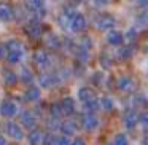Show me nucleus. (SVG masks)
<instances>
[{
  "instance_id": "58836bf2",
  "label": "nucleus",
  "mask_w": 148,
  "mask_h": 145,
  "mask_svg": "<svg viewBox=\"0 0 148 145\" xmlns=\"http://www.w3.org/2000/svg\"><path fill=\"white\" fill-rule=\"evenodd\" d=\"M138 7H148V0H140V2H137Z\"/></svg>"
},
{
  "instance_id": "e433bc0d",
  "label": "nucleus",
  "mask_w": 148,
  "mask_h": 145,
  "mask_svg": "<svg viewBox=\"0 0 148 145\" xmlns=\"http://www.w3.org/2000/svg\"><path fill=\"white\" fill-rule=\"evenodd\" d=\"M72 145H86V142H84V139H81V137H77L73 142H72Z\"/></svg>"
},
{
  "instance_id": "bb28decb",
  "label": "nucleus",
  "mask_w": 148,
  "mask_h": 145,
  "mask_svg": "<svg viewBox=\"0 0 148 145\" xmlns=\"http://www.w3.org/2000/svg\"><path fill=\"white\" fill-rule=\"evenodd\" d=\"M100 107H102L103 110H113V99L108 96H103L102 99H100Z\"/></svg>"
},
{
  "instance_id": "a211bd4d",
  "label": "nucleus",
  "mask_w": 148,
  "mask_h": 145,
  "mask_svg": "<svg viewBox=\"0 0 148 145\" xmlns=\"http://www.w3.org/2000/svg\"><path fill=\"white\" fill-rule=\"evenodd\" d=\"M2 75H3L5 83H7V85H10V86L16 85V83H18V80H19V77H18V75L14 74V72L8 70V69H3V70H2Z\"/></svg>"
},
{
  "instance_id": "2eb2a0df",
  "label": "nucleus",
  "mask_w": 148,
  "mask_h": 145,
  "mask_svg": "<svg viewBox=\"0 0 148 145\" xmlns=\"http://www.w3.org/2000/svg\"><path fill=\"white\" fill-rule=\"evenodd\" d=\"M99 109H100V102L97 99H92V100H89V102L83 104V110H84L86 115H94Z\"/></svg>"
},
{
  "instance_id": "72a5a7b5",
  "label": "nucleus",
  "mask_w": 148,
  "mask_h": 145,
  "mask_svg": "<svg viewBox=\"0 0 148 145\" xmlns=\"http://www.w3.org/2000/svg\"><path fill=\"white\" fill-rule=\"evenodd\" d=\"M102 78H103V75H102V72H97V74H94L92 75V81H94V85H102Z\"/></svg>"
},
{
  "instance_id": "b1692460",
  "label": "nucleus",
  "mask_w": 148,
  "mask_h": 145,
  "mask_svg": "<svg viewBox=\"0 0 148 145\" xmlns=\"http://www.w3.org/2000/svg\"><path fill=\"white\" fill-rule=\"evenodd\" d=\"M132 53H134V48L132 46H123V48L118 49V58L121 61H127V59L132 58Z\"/></svg>"
},
{
  "instance_id": "a878e982",
  "label": "nucleus",
  "mask_w": 148,
  "mask_h": 145,
  "mask_svg": "<svg viewBox=\"0 0 148 145\" xmlns=\"http://www.w3.org/2000/svg\"><path fill=\"white\" fill-rule=\"evenodd\" d=\"M26 97H27V100H30V102L38 100L40 99V89L37 86H29V89H27V93H26Z\"/></svg>"
},
{
  "instance_id": "c756f323",
  "label": "nucleus",
  "mask_w": 148,
  "mask_h": 145,
  "mask_svg": "<svg viewBox=\"0 0 148 145\" xmlns=\"http://www.w3.org/2000/svg\"><path fill=\"white\" fill-rule=\"evenodd\" d=\"M113 145H129V140H127V137H126L123 132H119V134L115 135V142H113Z\"/></svg>"
},
{
  "instance_id": "c85d7f7f",
  "label": "nucleus",
  "mask_w": 148,
  "mask_h": 145,
  "mask_svg": "<svg viewBox=\"0 0 148 145\" xmlns=\"http://www.w3.org/2000/svg\"><path fill=\"white\" fill-rule=\"evenodd\" d=\"M77 53H78V59H80V61L83 62V64L88 61V59H89V49H86L84 46L78 48V51H77Z\"/></svg>"
},
{
  "instance_id": "423d86ee",
  "label": "nucleus",
  "mask_w": 148,
  "mask_h": 145,
  "mask_svg": "<svg viewBox=\"0 0 148 145\" xmlns=\"http://www.w3.org/2000/svg\"><path fill=\"white\" fill-rule=\"evenodd\" d=\"M84 27H86V19H84V16L80 13H77L73 16V19H72L69 29L73 30V32H81V30H84Z\"/></svg>"
},
{
  "instance_id": "9d476101",
  "label": "nucleus",
  "mask_w": 148,
  "mask_h": 145,
  "mask_svg": "<svg viewBox=\"0 0 148 145\" xmlns=\"http://www.w3.org/2000/svg\"><path fill=\"white\" fill-rule=\"evenodd\" d=\"M137 123H138L137 112H135V110H127V112L124 113V124L127 126V128H134Z\"/></svg>"
},
{
  "instance_id": "473e14b6",
  "label": "nucleus",
  "mask_w": 148,
  "mask_h": 145,
  "mask_svg": "<svg viewBox=\"0 0 148 145\" xmlns=\"http://www.w3.org/2000/svg\"><path fill=\"white\" fill-rule=\"evenodd\" d=\"M135 38H137V30H135V29H129L127 34H126V40H127V42H134Z\"/></svg>"
},
{
  "instance_id": "cd10ccee",
  "label": "nucleus",
  "mask_w": 148,
  "mask_h": 145,
  "mask_svg": "<svg viewBox=\"0 0 148 145\" xmlns=\"http://www.w3.org/2000/svg\"><path fill=\"white\" fill-rule=\"evenodd\" d=\"M7 58L11 64H16V62H21V59L24 58V53H8Z\"/></svg>"
},
{
  "instance_id": "20e7f679",
  "label": "nucleus",
  "mask_w": 148,
  "mask_h": 145,
  "mask_svg": "<svg viewBox=\"0 0 148 145\" xmlns=\"http://www.w3.org/2000/svg\"><path fill=\"white\" fill-rule=\"evenodd\" d=\"M115 24H116V21L112 14H102V16L99 18V21H97L99 30H110V29L115 27Z\"/></svg>"
},
{
  "instance_id": "6e6552de",
  "label": "nucleus",
  "mask_w": 148,
  "mask_h": 145,
  "mask_svg": "<svg viewBox=\"0 0 148 145\" xmlns=\"http://www.w3.org/2000/svg\"><path fill=\"white\" fill-rule=\"evenodd\" d=\"M21 123H23L26 128L32 129L34 126H35V123H37V118H35V115H34L32 112H29V110H24V112L21 113Z\"/></svg>"
},
{
  "instance_id": "c9c22d12",
  "label": "nucleus",
  "mask_w": 148,
  "mask_h": 145,
  "mask_svg": "<svg viewBox=\"0 0 148 145\" xmlns=\"http://www.w3.org/2000/svg\"><path fill=\"white\" fill-rule=\"evenodd\" d=\"M8 54V51H7V46L5 45H0V61L5 58V56Z\"/></svg>"
},
{
  "instance_id": "a19ab883",
  "label": "nucleus",
  "mask_w": 148,
  "mask_h": 145,
  "mask_svg": "<svg viewBox=\"0 0 148 145\" xmlns=\"http://www.w3.org/2000/svg\"><path fill=\"white\" fill-rule=\"evenodd\" d=\"M105 145H113V144H105Z\"/></svg>"
},
{
  "instance_id": "6ab92c4d",
  "label": "nucleus",
  "mask_w": 148,
  "mask_h": 145,
  "mask_svg": "<svg viewBox=\"0 0 148 145\" xmlns=\"http://www.w3.org/2000/svg\"><path fill=\"white\" fill-rule=\"evenodd\" d=\"M29 145H42L43 144V134L38 131V129H34V131H30L29 134Z\"/></svg>"
},
{
  "instance_id": "0eeeda50",
  "label": "nucleus",
  "mask_w": 148,
  "mask_h": 145,
  "mask_svg": "<svg viewBox=\"0 0 148 145\" xmlns=\"http://www.w3.org/2000/svg\"><path fill=\"white\" fill-rule=\"evenodd\" d=\"M99 126V120H97L96 115H83V128L86 131H94V129Z\"/></svg>"
},
{
  "instance_id": "2f4dec72",
  "label": "nucleus",
  "mask_w": 148,
  "mask_h": 145,
  "mask_svg": "<svg viewBox=\"0 0 148 145\" xmlns=\"http://www.w3.org/2000/svg\"><path fill=\"white\" fill-rule=\"evenodd\" d=\"M100 65H102L103 69H110L112 67V59H108L105 54L100 56Z\"/></svg>"
},
{
  "instance_id": "412c9836",
  "label": "nucleus",
  "mask_w": 148,
  "mask_h": 145,
  "mask_svg": "<svg viewBox=\"0 0 148 145\" xmlns=\"http://www.w3.org/2000/svg\"><path fill=\"white\" fill-rule=\"evenodd\" d=\"M7 51L8 53H24V46L19 40H10L7 43Z\"/></svg>"
},
{
  "instance_id": "ddd939ff",
  "label": "nucleus",
  "mask_w": 148,
  "mask_h": 145,
  "mask_svg": "<svg viewBox=\"0 0 148 145\" xmlns=\"http://www.w3.org/2000/svg\"><path fill=\"white\" fill-rule=\"evenodd\" d=\"M77 123L75 121H72V120H67V121H64L61 124V131L64 132V135H72V134H75V132H77Z\"/></svg>"
},
{
  "instance_id": "f257e3e1",
  "label": "nucleus",
  "mask_w": 148,
  "mask_h": 145,
  "mask_svg": "<svg viewBox=\"0 0 148 145\" xmlns=\"http://www.w3.org/2000/svg\"><path fill=\"white\" fill-rule=\"evenodd\" d=\"M24 5H26V8L30 11V13L37 14V19H42V18L46 14L45 3H43L42 0H29V2H26Z\"/></svg>"
},
{
  "instance_id": "5701e85b",
  "label": "nucleus",
  "mask_w": 148,
  "mask_h": 145,
  "mask_svg": "<svg viewBox=\"0 0 148 145\" xmlns=\"http://www.w3.org/2000/svg\"><path fill=\"white\" fill-rule=\"evenodd\" d=\"M78 97H80V99L83 100V104H86V102H89V100L96 99V97H94V93H92V89H91V88H81L80 93H78Z\"/></svg>"
},
{
  "instance_id": "4c0bfd02",
  "label": "nucleus",
  "mask_w": 148,
  "mask_h": 145,
  "mask_svg": "<svg viewBox=\"0 0 148 145\" xmlns=\"http://www.w3.org/2000/svg\"><path fill=\"white\" fill-rule=\"evenodd\" d=\"M107 3H108L107 0H96V2H94V5H96V7H105Z\"/></svg>"
},
{
  "instance_id": "7c9ffc66",
  "label": "nucleus",
  "mask_w": 148,
  "mask_h": 145,
  "mask_svg": "<svg viewBox=\"0 0 148 145\" xmlns=\"http://www.w3.org/2000/svg\"><path fill=\"white\" fill-rule=\"evenodd\" d=\"M54 145H72L67 135H61V137H54Z\"/></svg>"
},
{
  "instance_id": "1a4fd4ad",
  "label": "nucleus",
  "mask_w": 148,
  "mask_h": 145,
  "mask_svg": "<svg viewBox=\"0 0 148 145\" xmlns=\"http://www.w3.org/2000/svg\"><path fill=\"white\" fill-rule=\"evenodd\" d=\"M34 62H35L40 69H46L49 65V56L43 51H37L35 54H34Z\"/></svg>"
},
{
  "instance_id": "f3484780",
  "label": "nucleus",
  "mask_w": 148,
  "mask_h": 145,
  "mask_svg": "<svg viewBox=\"0 0 148 145\" xmlns=\"http://www.w3.org/2000/svg\"><path fill=\"white\" fill-rule=\"evenodd\" d=\"M56 75H51V74H42L38 77V81H40V85H42L43 88H49V86H53V85L56 83Z\"/></svg>"
},
{
  "instance_id": "39448f33",
  "label": "nucleus",
  "mask_w": 148,
  "mask_h": 145,
  "mask_svg": "<svg viewBox=\"0 0 148 145\" xmlns=\"http://www.w3.org/2000/svg\"><path fill=\"white\" fill-rule=\"evenodd\" d=\"M18 112V107L14 102H11V100H5L2 105H0V113L5 116V118H11V116H14Z\"/></svg>"
},
{
  "instance_id": "393cba45",
  "label": "nucleus",
  "mask_w": 148,
  "mask_h": 145,
  "mask_svg": "<svg viewBox=\"0 0 148 145\" xmlns=\"http://www.w3.org/2000/svg\"><path fill=\"white\" fill-rule=\"evenodd\" d=\"M49 113H51V116L54 120H59L62 115H64V112H62V107H61V104L59 102H54V104H51L49 105Z\"/></svg>"
},
{
  "instance_id": "f8f14e48",
  "label": "nucleus",
  "mask_w": 148,
  "mask_h": 145,
  "mask_svg": "<svg viewBox=\"0 0 148 145\" xmlns=\"http://www.w3.org/2000/svg\"><path fill=\"white\" fill-rule=\"evenodd\" d=\"M61 107H62L64 115H72L75 112V100L72 97H64L61 102Z\"/></svg>"
},
{
  "instance_id": "f704fd0d",
  "label": "nucleus",
  "mask_w": 148,
  "mask_h": 145,
  "mask_svg": "<svg viewBox=\"0 0 148 145\" xmlns=\"http://www.w3.org/2000/svg\"><path fill=\"white\" fill-rule=\"evenodd\" d=\"M138 121H140L145 128H148V112H143L142 115H138Z\"/></svg>"
},
{
  "instance_id": "4468645a",
  "label": "nucleus",
  "mask_w": 148,
  "mask_h": 145,
  "mask_svg": "<svg viewBox=\"0 0 148 145\" xmlns=\"http://www.w3.org/2000/svg\"><path fill=\"white\" fill-rule=\"evenodd\" d=\"M116 86H118L119 91H132L134 89V81L129 77H121L116 83Z\"/></svg>"
},
{
  "instance_id": "9b49d317",
  "label": "nucleus",
  "mask_w": 148,
  "mask_h": 145,
  "mask_svg": "<svg viewBox=\"0 0 148 145\" xmlns=\"http://www.w3.org/2000/svg\"><path fill=\"white\" fill-rule=\"evenodd\" d=\"M13 19V8L8 3H0V21H11Z\"/></svg>"
},
{
  "instance_id": "7ed1b4c3",
  "label": "nucleus",
  "mask_w": 148,
  "mask_h": 145,
  "mask_svg": "<svg viewBox=\"0 0 148 145\" xmlns=\"http://www.w3.org/2000/svg\"><path fill=\"white\" fill-rule=\"evenodd\" d=\"M5 129H7V134L10 135L11 139H14V140H21V139L24 137V132H23V129H21V126L18 124V123L8 121L7 124H5Z\"/></svg>"
},
{
  "instance_id": "ea45409f",
  "label": "nucleus",
  "mask_w": 148,
  "mask_h": 145,
  "mask_svg": "<svg viewBox=\"0 0 148 145\" xmlns=\"http://www.w3.org/2000/svg\"><path fill=\"white\" fill-rule=\"evenodd\" d=\"M0 145H7V139L3 135H0Z\"/></svg>"
},
{
  "instance_id": "dca6fc26",
  "label": "nucleus",
  "mask_w": 148,
  "mask_h": 145,
  "mask_svg": "<svg viewBox=\"0 0 148 145\" xmlns=\"http://www.w3.org/2000/svg\"><path fill=\"white\" fill-rule=\"evenodd\" d=\"M123 40H124V37H123V34L118 32V30H110L108 35H107V42H108L110 45H121Z\"/></svg>"
},
{
  "instance_id": "4be33fe9",
  "label": "nucleus",
  "mask_w": 148,
  "mask_h": 145,
  "mask_svg": "<svg viewBox=\"0 0 148 145\" xmlns=\"http://www.w3.org/2000/svg\"><path fill=\"white\" fill-rule=\"evenodd\" d=\"M45 43L48 48H53V49H58L59 46H61V40H59V37H56L54 34H48L45 38Z\"/></svg>"
},
{
  "instance_id": "f03ea898",
  "label": "nucleus",
  "mask_w": 148,
  "mask_h": 145,
  "mask_svg": "<svg viewBox=\"0 0 148 145\" xmlns=\"http://www.w3.org/2000/svg\"><path fill=\"white\" fill-rule=\"evenodd\" d=\"M26 34L29 35V38L32 40H38L43 34V26L38 23V21H30L26 26Z\"/></svg>"
},
{
  "instance_id": "aec40b11",
  "label": "nucleus",
  "mask_w": 148,
  "mask_h": 145,
  "mask_svg": "<svg viewBox=\"0 0 148 145\" xmlns=\"http://www.w3.org/2000/svg\"><path fill=\"white\" fill-rule=\"evenodd\" d=\"M19 78H21V81H23V83L30 85V86H32V83H34V74H32V70H30L29 67H23V69H21Z\"/></svg>"
}]
</instances>
